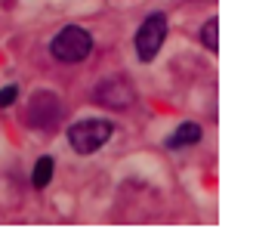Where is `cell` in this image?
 Returning a JSON list of instances; mask_svg holds the SVG:
<instances>
[{"label": "cell", "mask_w": 253, "mask_h": 241, "mask_svg": "<svg viewBox=\"0 0 253 241\" xmlns=\"http://www.w3.org/2000/svg\"><path fill=\"white\" fill-rule=\"evenodd\" d=\"M49 53H53V59L68 62V65L84 62L93 53V34L86 28H81V25H65V28H59L56 37L49 41Z\"/></svg>", "instance_id": "cell-1"}, {"label": "cell", "mask_w": 253, "mask_h": 241, "mask_svg": "<svg viewBox=\"0 0 253 241\" xmlns=\"http://www.w3.org/2000/svg\"><path fill=\"white\" fill-rule=\"evenodd\" d=\"M111 136H115V124L102 121V118H86V121H78L68 127V143L78 155H93Z\"/></svg>", "instance_id": "cell-2"}, {"label": "cell", "mask_w": 253, "mask_h": 241, "mask_svg": "<svg viewBox=\"0 0 253 241\" xmlns=\"http://www.w3.org/2000/svg\"><path fill=\"white\" fill-rule=\"evenodd\" d=\"M164 41H167V16H164V12H151V16L142 19V25L136 28V37H133L139 62H151V59H155L161 53Z\"/></svg>", "instance_id": "cell-3"}, {"label": "cell", "mask_w": 253, "mask_h": 241, "mask_svg": "<svg viewBox=\"0 0 253 241\" xmlns=\"http://www.w3.org/2000/svg\"><path fill=\"white\" fill-rule=\"evenodd\" d=\"M62 118V99L49 90H37L28 102V111H25V121L34 130H53Z\"/></svg>", "instance_id": "cell-4"}, {"label": "cell", "mask_w": 253, "mask_h": 241, "mask_svg": "<svg viewBox=\"0 0 253 241\" xmlns=\"http://www.w3.org/2000/svg\"><path fill=\"white\" fill-rule=\"evenodd\" d=\"M93 99H96L99 105H108V108L126 111V108H133L136 93H133V87L126 84L124 78H105V81H99V84H96Z\"/></svg>", "instance_id": "cell-5"}, {"label": "cell", "mask_w": 253, "mask_h": 241, "mask_svg": "<svg viewBox=\"0 0 253 241\" xmlns=\"http://www.w3.org/2000/svg\"><path fill=\"white\" fill-rule=\"evenodd\" d=\"M198 139H201V124L185 121V124L176 127V133L167 139V145H170V148H185V145H195Z\"/></svg>", "instance_id": "cell-6"}, {"label": "cell", "mask_w": 253, "mask_h": 241, "mask_svg": "<svg viewBox=\"0 0 253 241\" xmlns=\"http://www.w3.org/2000/svg\"><path fill=\"white\" fill-rule=\"evenodd\" d=\"M53 158L49 155H43V158H37V164H34V170H31V186L34 189H46L49 183H53Z\"/></svg>", "instance_id": "cell-7"}, {"label": "cell", "mask_w": 253, "mask_h": 241, "mask_svg": "<svg viewBox=\"0 0 253 241\" xmlns=\"http://www.w3.org/2000/svg\"><path fill=\"white\" fill-rule=\"evenodd\" d=\"M219 19L210 16V22H204V28H201V44H204L210 53H219Z\"/></svg>", "instance_id": "cell-8"}, {"label": "cell", "mask_w": 253, "mask_h": 241, "mask_svg": "<svg viewBox=\"0 0 253 241\" xmlns=\"http://www.w3.org/2000/svg\"><path fill=\"white\" fill-rule=\"evenodd\" d=\"M16 99H19V87L16 84H6L3 90H0V108H9Z\"/></svg>", "instance_id": "cell-9"}]
</instances>
